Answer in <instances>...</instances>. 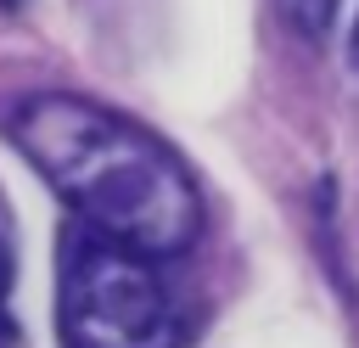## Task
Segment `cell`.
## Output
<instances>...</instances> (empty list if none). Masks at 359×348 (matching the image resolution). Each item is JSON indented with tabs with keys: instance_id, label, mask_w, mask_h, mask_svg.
Segmentation results:
<instances>
[{
	"instance_id": "cell-1",
	"label": "cell",
	"mask_w": 359,
	"mask_h": 348,
	"mask_svg": "<svg viewBox=\"0 0 359 348\" xmlns=\"http://www.w3.org/2000/svg\"><path fill=\"white\" fill-rule=\"evenodd\" d=\"M6 135L84 225L151 258H180L202 236V191L191 168L135 118L45 90L6 118Z\"/></svg>"
},
{
	"instance_id": "cell-2",
	"label": "cell",
	"mask_w": 359,
	"mask_h": 348,
	"mask_svg": "<svg viewBox=\"0 0 359 348\" xmlns=\"http://www.w3.org/2000/svg\"><path fill=\"white\" fill-rule=\"evenodd\" d=\"M56 331L62 348H180L185 320L151 253L79 219L62 236Z\"/></svg>"
},
{
	"instance_id": "cell-3",
	"label": "cell",
	"mask_w": 359,
	"mask_h": 348,
	"mask_svg": "<svg viewBox=\"0 0 359 348\" xmlns=\"http://www.w3.org/2000/svg\"><path fill=\"white\" fill-rule=\"evenodd\" d=\"M280 11L303 39H325L337 22V0H280Z\"/></svg>"
},
{
	"instance_id": "cell-4",
	"label": "cell",
	"mask_w": 359,
	"mask_h": 348,
	"mask_svg": "<svg viewBox=\"0 0 359 348\" xmlns=\"http://www.w3.org/2000/svg\"><path fill=\"white\" fill-rule=\"evenodd\" d=\"M6 292H11V241H6V230H0V309H6ZM6 337V331H0Z\"/></svg>"
},
{
	"instance_id": "cell-5",
	"label": "cell",
	"mask_w": 359,
	"mask_h": 348,
	"mask_svg": "<svg viewBox=\"0 0 359 348\" xmlns=\"http://www.w3.org/2000/svg\"><path fill=\"white\" fill-rule=\"evenodd\" d=\"M353 56H359V28H353Z\"/></svg>"
},
{
	"instance_id": "cell-6",
	"label": "cell",
	"mask_w": 359,
	"mask_h": 348,
	"mask_svg": "<svg viewBox=\"0 0 359 348\" xmlns=\"http://www.w3.org/2000/svg\"><path fill=\"white\" fill-rule=\"evenodd\" d=\"M0 6H22V0H0Z\"/></svg>"
}]
</instances>
